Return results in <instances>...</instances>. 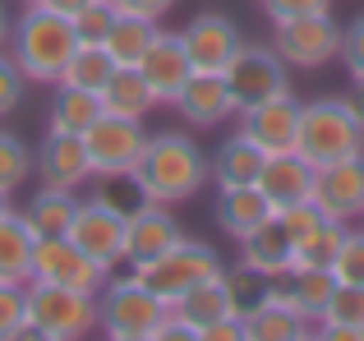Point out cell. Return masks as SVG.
Segmentation results:
<instances>
[{
    "label": "cell",
    "instance_id": "9a60e30c",
    "mask_svg": "<svg viewBox=\"0 0 364 341\" xmlns=\"http://www.w3.org/2000/svg\"><path fill=\"white\" fill-rule=\"evenodd\" d=\"M180 222L171 217L166 203H148V198H139V203L124 212V268H139V263L157 259L161 249H171V244L180 240Z\"/></svg>",
    "mask_w": 364,
    "mask_h": 341
},
{
    "label": "cell",
    "instance_id": "5b68a950",
    "mask_svg": "<svg viewBox=\"0 0 364 341\" xmlns=\"http://www.w3.org/2000/svg\"><path fill=\"white\" fill-rule=\"evenodd\" d=\"M28 337L37 341H79L97 328V296L46 281H28Z\"/></svg>",
    "mask_w": 364,
    "mask_h": 341
},
{
    "label": "cell",
    "instance_id": "4dcf8cb0",
    "mask_svg": "<svg viewBox=\"0 0 364 341\" xmlns=\"http://www.w3.org/2000/svg\"><path fill=\"white\" fill-rule=\"evenodd\" d=\"M97 97H102V111H107V116H129V120H143L157 107V97H152L148 79H143L139 70H116Z\"/></svg>",
    "mask_w": 364,
    "mask_h": 341
},
{
    "label": "cell",
    "instance_id": "9c48e42d",
    "mask_svg": "<svg viewBox=\"0 0 364 341\" xmlns=\"http://www.w3.org/2000/svg\"><path fill=\"white\" fill-rule=\"evenodd\" d=\"M272 51L291 70H323V65H332L341 55V23L332 18V9L272 23Z\"/></svg>",
    "mask_w": 364,
    "mask_h": 341
},
{
    "label": "cell",
    "instance_id": "8d00e7d4",
    "mask_svg": "<svg viewBox=\"0 0 364 341\" xmlns=\"http://www.w3.org/2000/svg\"><path fill=\"white\" fill-rule=\"evenodd\" d=\"M332 277L346 281V286H364V226H360V231H355V226L346 231L337 259H332Z\"/></svg>",
    "mask_w": 364,
    "mask_h": 341
},
{
    "label": "cell",
    "instance_id": "e575fe53",
    "mask_svg": "<svg viewBox=\"0 0 364 341\" xmlns=\"http://www.w3.org/2000/svg\"><path fill=\"white\" fill-rule=\"evenodd\" d=\"M111 23H116V5H111V0H88V5L70 18L74 42L79 46H102L107 33H111Z\"/></svg>",
    "mask_w": 364,
    "mask_h": 341
},
{
    "label": "cell",
    "instance_id": "4316f807",
    "mask_svg": "<svg viewBox=\"0 0 364 341\" xmlns=\"http://www.w3.org/2000/svg\"><path fill=\"white\" fill-rule=\"evenodd\" d=\"M314 328H318L323 341H364V286L337 281L328 309H323V318Z\"/></svg>",
    "mask_w": 364,
    "mask_h": 341
},
{
    "label": "cell",
    "instance_id": "d590c367",
    "mask_svg": "<svg viewBox=\"0 0 364 341\" xmlns=\"http://www.w3.org/2000/svg\"><path fill=\"white\" fill-rule=\"evenodd\" d=\"M28 337V291L0 281V341Z\"/></svg>",
    "mask_w": 364,
    "mask_h": 341
},
{
    "label": "cell",
    "instance_id": "f546056e",
    "mask_svg": "<svg viewBox=\"0 0 364 341\" xmlns=\"http://www.w3.org/2000/svg\"><path fill=\"white\" fill-rule=\"evenodd\" d=\"M277 281H282L286 300H291V305L300 309L309 323H318V318H323L332 291H337V277H332L328 268H291L286 277H277Z\"/></svg>",
    "mask_w": 364,
    "mask_h": 341
},
{
    "label": "cell",
    "instance_id": "b9f144b4",
    "mask_svg": "<svg viewBox=\"0 0 364 341\" xmlns=\"http://www.w3.org/2000/svg\"><path fill=\"white\" fill-rule=\"evenodd\" d=\"M198 341H245V318H222V323L203 328Z\"/></svg>",
    "mask_w": 364,
    "mask_h": 341
},
{
    "label": "cell",
    "instance_id": "8fae6325",
    "mask_svg": "<svg viewBox=\"0 0 364 341\" xmlns=\"http://www.w3.org/2000/svg\"><path fill=\"white\" fill-rule=\"evenodd\" d=\"M124 212L129 207L111 203V198H79L74 222L65 235L83 254H92L102 268H116V263H124Z\"/></svg>",
    "mask_w": 364,
    "mask_h": 341
},
{
    "label": "cell",
    "instance_id": "6da1fadb",
    "mask_svg": "<svg viewBox=\"0 0 364 341\" xmlns=\"http://www.w3.org/2000/svg\"><path fill=\"white\" fill-rule=\"evenodd\" d=\"M134 194L148 198V203H189L198 189L208 185V153L180 129H161V134H148V148H143L139 166H134Z\"/></svg>",
    "mask_w": 364,
    "mask_h": 341
},
{
    "label": "cell",
    "instance_id": "f1b7e54d",
    "mask_svg": "<svg viewBox=\"0 0 364 341\" xmlns=\"http://www.w3.org/2000/svg\"><path fill=\"white\" fill-rule=\"evenodd\" d=\"M161 28L152 23V18H139V14H120L116 9V23H111L107 33V55L116 60V70H139V60L148 55V46L157 42Z\"/></svg>",
    "mask_w": 364,
    "mask_h": 341
},
{
    "label": "cell",
    "instance_id": "f6af8a7d",
    "mask_svg": "<svg viewBox=\"0 0 364 341\" xmlns=\"http://www.w3.org/2000/svg\"><path fill=\"white\" fill-rule=\"evenodd\" d=\"M9 28H14V18H9V14H5V5H0V51L9 46Z\"/></svg>",
    "mask_w": 364,
    "mask_h": 341
},
{
    "label": "cell",
    "instance_id": "ab89813d",
    "mask_svg": "<svg viewBox=\"0 0 364 341\" xmlns=\"http://www.w3.org/2000/svg\"><path fill=\"white\" fill-rule=\"evenodd\" d=\"M332 0H263V14L272 23H286V18H304V14H328Z\"/></svg>",
    "mask_w": 364,
    "mask_h": 341
},
{
    "label": "cell",
    "instance_id": "f35d334b",
    "mask_svg": "<svg viewBox=\"0 0 364 341\" xmlns=\"http://www.w3.org/2000/svg\"><path fill=\"white\" fill-rule=\"evenodd\" d=\"M23 88H28L23 70L14 65V55H9V51H0V120H5L9 111H18V102H23Z\"/></svg>",
    "mask_w": 364,
    "mask_h": 341
},
{
    "label": "cell",
    "instance_id": "836d02e7",
    "mask_svg": "<svg viewBox=\"0 0 364 341\" xmlns=\"http://www.w3.org/2000/svg\"><path fill=\"white\" fill-rule=\"evenodd\" d=\"M33 166H37V157L28 153L23 139L9 134V129H0V189H5V194H14V189L33 175Z\"/></svg>",
    "mask_w": 364,
    "mask_h": 341
},
{
    "label": "cell",
    "instance_id": "7dc6e473",
    "mask_svg": "<svg viewBox=\"0 0 364 341\" xmlns=\"http://www.w3.org/2000/svg\"><path fill=\"white\" fill-rule=\"evenodd\" d=\"M23 5H33V0H23Z\"/></svg>",
    "mask_w": 364,
    "mask_h": 341
},
{
    "label": "cell",
    "instance_id": "44dd1931",
    "mask_svg": "<svg viewBox=\"0 0 364 341\" xmlns=\"http://www.w3.org/2000/svg\"><path fill=\"white\" fill-rule=\"evenodd\" d=\"M171 314H180L189 323V332H198L203 328H213V323H222V318H240V309H235V296H231V281H226V268H222V277H208V281H198L194 291H185V296L171 305Z\"/></svg>",
    "mask_w": 364,
    "mask_h": 341
},
{
    "label": "cell",
    "instance_id": "83f0119b",
    "mask_svg": "<svg viewBox=\"0 0 364 341\" xmlns=\"http://www.w3.org/2000/svg\"><path fill=\"white\" fill-rule=\"evenodd\" d=\"M74 207H79V194H74V189L46 185L42 180V189H37L23 207V222L33 226V235H65L70 222H74Z\"/></svg>",
    "mask_w": 364,
    "mask_h": 341
},
{
    "label": "cell",
    "instance_id": "ba28073f",
    "mask_svg": "<svg viewBox=\"0 0 364 341\" xmlns=\"http://www.w3.org/2000/svg\"><path fill=\"white\" fill-rule=\"evenodd\" d=\"M111 268H102L92 254H83L70 235H37L33 249V281L46 286H65V291H83V296H97L107 286Z\"/></svg>",
    "mask_w": 364,
    "mask_h": 341
},
{
    "label": "cell",
    "instance_id": "ac0fdd59",
    "mask_svg": "<svg viewBox=\"0 0 364 341\" xmlns=\"http://www.w3.org/2000/svg\"><path fill=\"white\" fill-rule=\"evenodd\" d=\"M171 107L180 111V120L189 129H217L235 116V97L222 74H189V83L180 88V97Z\"/></svg>",
    "mask_w": 364,
    "mask_h": 341
},
{
    "label": "cell",
    "instance_id": "2e32d148",
    "mask_svg": "<svg viewBox=\"0 0 364 341\" xmlns=\"http://www.w3.org/2000/svg\"><path fill=\"white\" fill-rule=\"evenodd\" d=\"M314 337V323L286 300L282 281H267L263 300L245 314V341H304Z\"/></svg>",
    "mask_w": 364,
    "mask_h": 341
},
{
    "label": "cell",
    "instance_id": "74e56055",
    "mask_svg": "<svg viewBox=\"0 0 364 341\" xmlns=\"http://www.w3.org/2000/svg\"><path fill=\"white\" fill-rule=\"evenodd\" d=\"M337 60L346 65L350 83L364 79V14H355L346 28H341V55H337Z\"/></svg>",
    "mask_w": 364,
    "mask_h": 341
},
{
    "label": "cell",
    "instance_id": "1f68e13d",
    "mask_svg": "<svg viewBox=\"0 0 364 341\" xmlns=\"http://www.w3.org/2000/svg\"><path fill=\"white\" fill-rule=\"evenodd\" d=\"M346 231H350L346 222H332V217H323V222L314 226L309 235H300V240H295L291 268H328V272H332V259H337Z\"/></svg>",
    "mask_w": 364,
    "mask_h": 341
},
{
    "label": "cell",
    "instance_id": "7402d4cb",
    "mask_svg": "<svg viewBox=\"0 0 364 341\" xmlns=\"http://www.w3.org/2000/svg\"><path fill=\"white\" fill-rule=\"evenodd\" d=\"M277 207L267 203V194L258 185H231V189H217V226L231 235L235 244L245 235H254L263 222H272Z\"/></svg>",
    "mask_w": 364,
    "mask_h": 341
},
{
    "label": "cell",
    "instance_id": "7bdbcfd3",
    "mask_svg": "<svg viewBox=\"0 0 364 341\" xmlns=\"http://www.w3.org/2000/svg\"><path fill=\"white\" fill-rule=\"evenodd\" d=\"M33 5H42V9H51V14H60V18H74L88 0H33Z\"/></svg>",
    "mask_w": 364,
    "mask_h": 341
},
{
    "label": "cell",
    "instance_id": "cb8c5ba5",
    "mask_svg": "<svg viewBox=\"0 0 364 341\" xmlns=\"http://www.w3.org/2000/svg\"><path fill=\"white\" fill-rule=\"evenodd\" d=\"M263 148H254L249 139L235 129L213 157H208V175H213L217 189H231V185H258V170H263Z\"/></svg>",
    "mask_w": 364,
    "mask_h": 341
},
{
    "label": "cell",
    "instance_id": "603a6c76",
    "mask_svg": "<svg viewBox=\"0 0 364 341\" xmlns=\"http://www.w3.org/2000/svg\"><path fill=\"white\" fill-rule=\"evenodd\" d=\"M291 254H295L291 235H286L282 222L272 217V222H263L254 235H245V240H240V268L258 272L263 281H277V277L291 272Z\"/></svg>",
    "mask_w": 364,
    "mask_h": 341
},
{
    "label": "cell",
    "instance_id": "8992f818",
    "mask_svg": "<svg viewBox=\"0 0 364 341\" xmlns=\"http://www.w3.org/2000/svg\"><path fill=\"white\" fill-rule=\"evenodd\" d=\"M161 318H166V305L134 272L120 281L107 277V286L97 291V328L111 341H152Z\"/></svg>",
    "mask_w": 364,
    "mask_h": 341
},
{
    "label": "cell",
    "instance_id": "484cf974",
    "mask_svg": "<svg viewBox=\"0 0 364 341\" xmlns=\"http://www.w3.org/2000/svg\"><path fill=\"white\" fill-rule=\"evenodd\" d=\"M97 120H102V97L97 92L55 83V97H51V107H46V129H51V134H79L83 139Z\"/></svg>",
    "mask_w": 364,
    "mask_h": 341
},
{
    "label": "cell",
    "instance_id": "ffe728a7",
    "mask_svg": "<svg viewBox=\"0 0 364 341\" xmlns=\"http://www.w3.org/2000/svg\"><path fill=\"white\" fill-rule=\"evenodd\" d=\"M314 170L304 162L300 153H272L258 170V189L267 194V203L272 207H291V203H304V198H314Z\"/></svg>",
    "mask_w": 364,
    "mask_h": 341
},
{
    "label": "cell",
    "instance_id": "ee69618b",
    "mask_svg": "<svg viewBox=\"0 0 364 341\" xmlns=\"http://www.w3.org/2000/svg\"><path fill=\"white\" fill-rule=\"evenodd\" d=\"M346 102H350V111H355V120L364 125V79L355 83V88H350V97H346Z\"/></svg>",
    "mask_w": 364,
    "mask_h": 341
},
{
    "label": "cell",
    "instance_id": "d6986e66",
    "mask_svg": "<svg viewBox=\"0 0 364 341\" xmlns=\"http://www.w3.org/2000/svg\"><path fill=\"white\" fill-rule=\"evenodd\" d=\"M46 185H65V189H79L92 180V162H88V148H83L79 134H51L46 129L42 139V153H37V166Z\"/></svg>",
    "mask_w": 364,
    "mask_h": 341
},
{
    "label": "cell",
    "instance_id": "3957f363",
    "mask_svg": "<svg viewBox=\"0 0 364 341\" xmlns=\"http://www.w3.org/2000/svg\"><path fill=\"white\" fill-rule=\"evenodd\" d=\"M295 153L314 170L332 166L341 157L364 153V125L355 120L346 97H318L300 107V134H295Z\"/></svg>",
    "mask_w": 364,
    "mask_h": 341
},
{
    "label": "cell",
    "instance_id": "bcb514c9",
    "mask_svg": "<svg viewBox=\"0 0 364 341\" xmlns=\"http://www.w3.org/2000/svg\"><path fill=\"white\" fill-rule=\"evenodd\" d=\"M5 212H14V207H9V194L0 189V217H5Z\"/></svg>",
    "mask_w": 364,
    "mask_h": 341
},
{
    "label": "cell",
    "instance_id": "c3c4849f",
    "mask_svg": "<svg viewBox=\"0 0 364 341\" xmlns=\"http://www.w3.org/2000/svg\"><path fill=\"white\" fill-rule=\"evenodd\" d=\"M360 222H364V217H360Z\"/></svg>",
    "mask_w": 364,
    "mask_h": 341
},
{
    "label": "cell",
    "instance_id": "52a82bcc",
    "mask_svg": "<svg viewBox=\"0 0 364 341\" xmlns=\"http://www.w3.org/2000/svg\"><path fill=\"white\" fill-rule=\"evenodd\" d=\"M83 148L92 162V180H129L143 148H148V129H143V120L102 111V120L83 134Z\"/></svg>",
    "mask_w": 364,
    "mask_h": 341
},
{
    "label": "cell",
    "instance_id": "5bb4252c",
    "mask_svg": "<svg viewBox=\"0 0 364 341\" xmlns=\"http://www.w3.org/2000/svg\"><path fill=\"white\" fill-rule=\"evenodd\" d=\"M314 203L332 222H346V226L360 222L364 217V153L341 157L332 166H318V175H314Z\"/></svg>",
    "mask_w": 364,
    "mask_h": 341
},
{
    "label": "cell",
    "instance_id": "4fadbf2b",
    "mask_svg": "<svg viewBox=\"0 0 364 341\" xmlns=\"http://www.w3.org/2000/svg\"><path fill=\"white\" fill-rule=\"evenodd\" d=\"M300 107L291 92L282 97H267L258 107H245L240 111V134L249 139L254 148H263V157L272 153H295V134H300Z\"/></svg>",
    "mask_w": 364,
    "mask_h": 341
},
{
    "label": "cell",
    "instance_id": "7a4b0ae2",
    "mask_svg": "<svg viewBox=\"0 0 364 341\" xmlns=\"http://www.w3.org/2000/svg\"><path fill=\"white\" fill-rule=\"evenodd\" d=\"M74 46L79 42H74L70 18L51 14V9H42V5H28L23 18H14V28H9L5 51L14 55V65L23 70L28 83H60Z\"/></svg>",
    "mask_w": 364,
    "mask_h": 341
},
{
    "label": "cell",
    "instance_id": "d6a6232c",
    "mask_svg": "<svg viewBox=\"0 0 364 341\" xmlns=\"http://www.w3.org/2000/svg\"><path fill=\"white\" fill-rule=\"evenodd\" d=\"M111 74H116V60L107 55V46H74V55H70V65H65L60 83L83 88V92H102Z\"/></svg>",
    "mask_w": 364,
    "mask_h": 341
},
{
    "label": "cell",
    "instance_id": "e0dca14e",
    "mask_svg": "<svg viewBox=\"0 0 364 341\" xmlns=\"http://www.w3.org/2000/svg\"><path fill=\"white\" fill-rule=\"evenodd\" d=\"M139 74L148 79L157 107H171V102L180 97V88L189 83V74H194V65H189V51H185V42H180V33H157V42H152L148 55L139 60Z\"/></svg>",
    "mask_w": 364,
    "mask_h": 341
},
{
    "label": "cell",
    "instance_id": "277c9868",
    "mask_svg": "<svg viewBox=\"0 0 364 341\" xmlns=\"http://www.w3.org/2000/svg\"><path fill=\"white\" fill-rule=\"evenodd\" d=\"M129 272L171 309L185 291H194L198 281L222 277V254H217L208 240H189V235H180L171 249H161L157 259L139 263V268H129Z\"/></svg>",
    "mask_w": 364,
    "mask_h": 341
},
{
    "label": "cell",
    "instance_id": "60d3db41",
    "mask_svg": "<svg viewBox=\"0 0 364 341\" xmlns=\"http://www.w3.org/2000/svg\"><path fill=\"white\" fill-rule=\"evenodd\" d=\"M111 5H116L120 14H139V18H152V23H161V18L176 9V0H111Z\"/></svg>",
    "mask_w": 364,
    "mask_h": 341
},
{
    "label": "cell",
    "instance_id": "d4e9b609",
    "mask_svg": "<svg viewBox=\"0 0 364 341\" xmlns=\"http://www.w3.org/2000/svg\"><path fill=\"white\" fill-rule=\"evenodd\" d=\"M33 249H37V235L23 222V212L0 217V281L28 286L33 281Z\"/></svg>",
    "mask_w": 364,
    "mask_h": 341
},
{
    "label": "cell",
    "instance_id": "7c38bea8",
    "mask_svg": "<svg viewBox=\"0 0 364 341\" xmlns=\"http://www.w3.org/2000/svg\"><path fill=\"white\" fill-rule=\"evenodd\" d=\"M180 42H185V51H189L194 74H226V65H231L235 51L245 46V33L231 14L203 9V14H194L180 28Z\"/></svg>",
    "mask_w": 364,
    "mask_h": 341
},
{
    "label": "cell",
    "instance_id": "30bf717a",
    "mask_svg": "<svg viewBox=\"0 0 364 341\" xmlns=\"http://www.w3.org/2000/svg\"><path fill=\"white\" fill-rule=\"evenodd\" d=\"M222 79H226V88H231V97H235V116H240L245 107H258V102H267V97L291 92V65H286L272 46L245 42L240 51H235V60L226 65Z\"/></svg>",
    "mask_w": 364,
    "mask_h": 341
}]
</instances>
